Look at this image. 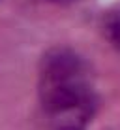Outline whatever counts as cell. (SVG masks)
Masks as SVG:
<instances>
[{"label": "cell", "instance_id": "7a4b0ae2", "mask_svg": "<svg viewBox=\"0 0 120 130\" xmlns=\"http://www.w3.org/2000/svg\"><path fill=\"white\" fill-rule=\"evenodd\" d=\"M84 74V62L75 51L68 47H55L47 51L39 66V79L71 77Z\"/></svg>", "mask_w": 120, "mask_h": 130}, {"label": "cell", "instance_id": "3957f363", "mask_svg": "<svg viewBox=\"0 0 120 130\" xmlns=\"http://www.w3.org/2000/svg\"><path fill=\"white\" fill-rule=\"evenodd\" d=\"M103 30H105V38L109 40V43L120 51V13H113L105 21Z\"/></svg>", "mask_w": 120, "mask_h": 130}, {"label": "cell", "instance_id": "6da1fadb", "mask_svg": "<svg viewBox=\"0 0 120 130\" xmlns=\"http://www.w3.org/2000/svg\"><path fill=\"white\" fill-rule=\"evenodd\" d=\"M39 98L43 109L58 119H66V115L84 119L90 107V89L84 74L71 77L39 79Z\"/></svg>", "mask_w": 120, "mask_h": 130}]
</instances>
